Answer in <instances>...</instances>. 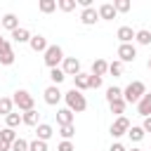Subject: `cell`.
Segmentation results:
<instances>
[{
  "mask_svg": "<svg viewBox=\"0 0 151 151\" xmlns=\"http://www.w3.org/2000/svg\"><path fill=\"white\" fill-rule=\"evenodd\" d=\"M0 151H12V144H7V142L0 139Z\"/></svg>",
  "mask_w": 151,
  "mask_h": 151,
  "instance_id": "60d3db41",
  "label": "cell"
},
{
  "mask_svg": "<svg viewBox=\"0 0 151 151\" xmlns=\"http://www.w3.org/2000/svg\"><path fill=\"white\" fill-rule=\"evenodd\" d=\"M146 66H149V71H151V57H149V61H146Z\"/></svg>",
  "mask_w": 151,
  "mask_h": 151,
  "instance_id": "7bdbcfd3",
  "label": "cell"
},
{
  "mask_svg": "<svg viewBox=\"0 0 151 151\" xmlns=\"http://www.w3.org/2000/svg\"><path fill=\"white\" fill-rule=\"evenodd\" d=\"M31 38H33V35H31V31H28V28H24V26H19L17 31H12V40H14V42H19V45H21V42H31Z\"/></svg>",
  "mask_w": 151,
  "mask_h": 151,
  "instance_id": "2e32d148",
  "label": "cell"
},
{
  "mask_svg": "<svg viewBox=\"0 0 151 151\" xmlns=\"http://www.w3.org/2000/svg\"><path fill=\"white\" fill-rule=\"evenodd\" d=\"M57 5H59L57 0H40V2H38V7H40V12H42V14L54 12V9H57Z\"/></svg>",
  "mask_w": 151,
  "mask_h": 151,
  "instance_id": "83f0119b",
  "label": "cell"
},
{
  "mask_svg": "<svg viewBox=\"0 0 151 151\" xmlns=\"http://www.w3.org/2000/svg\"><path fill=\"white\" fill-rule=\"evenodd\" d=\"M118 99H123V90H120V87H116V85H111V87L106 90V101H109V104H113V101H118Z\"/></svg>",
  "mask_w": 151,
  "mask_h": 151,
  "instance_id": "cb8c5ba5",
  "label": "cell"
},
{
  "mask_svg": "<svg viewBox=\"0 0 151 151\" xmlns=\"http://www.w3.org/2000/svg\"><path fill=\"white\" fill-rule=\"evenodd\" d=\"M134 33H137V31H132L130 26H120V28L116 31V38L120 40V45H127V42L134 40Z\"/></svg>",
  "mask_w": 151,
  "mask_h": 151,
  "instance_id": "7c38bea8",
  "label": "cell"
},
{
  "mask_svg": "<svg viewBox=\"0 0 151 151\" xmlns=\"http://www.w3.org/2000/svg\"><path fill=\"white\" fill-rule=\"evenodd\" d=\"M134 40H137V45H151V31L139 28V31L134 33Z\"/></svg>",
  "mask_w": 151,
  "mask_h": 151,
  "instance_id": "d4e9b609",
  "label": "cell"
},
{
  "mask_svg": "<svg viewBox=\"0 0 151 151\" xmlns=\"http://www.w3.org/2000/svg\"><path fill=\"white\" fill-rule=\"evenodd\" d=\"M109 106H111V113H116V116H123L127 104H125V99H118V101H113V104H109Z\"/></svg>",
  "mask_w": 151,
  "mask_h": 151,
  "instance_id": "4dcf8cb0",
  "label": "cell"
},
{
  "mask_svg": "<svg viewBox=\"0 0 151 151\" xmlns=\"http://www.w3.org/2000/svg\"><path fill=\"white\" fill-rule=\"evenodd\" d=\"M97 12H99V19H104V21H113L116 14H118L116 7H113V2H104V5H99Z\"/></svg>",
  "mask_w": 151,
  "mask_h": 151,
  "instance_id": "9c48e42d",
  "label": "cell"
},
{
  "mask_svg": "<svg viewBox=\"0 0 151 151\" xmlns=\"http://www.w3.org/2000/svg\"><path fill=\"white\" fill-rule=\"evenodd\" d=\"M80 21H83L85 26H94V24L99 21V12H97L94 7H87V9L80 12Z\"/></svg>",
  "mask_w": 151,
  "mask_h": 151,
  "instance_id": "8fae6325",
  "label": "cell"
},
{
  "mask_svg": "<svg viewBox=\"0 0 151 151\" xmlns=\"http://www.w3.org/2000/svg\"><path fill=\"white\" fill-rule=\"evenodd\" d=\"M0 28H2V19H0Z\"/></svg>",
  "mask_w": 151,
  "mask_h": 151,
  "instance_id": "f6af8a7d",
  "label": "cell"
},
{
  "mask_svg": "<svg viewBox=\"0 0 151 151\" xmlns=\"http://www.w3.org/2000/svg\"><path fill=\"white\" fill-rule=\"evenodd\" d=\"M12 151H28V142L19 137V139H17L14 144H12Z\"/></svg>",
  "mask_w": 151,
  "mask_h": 151,
  "instance_id": "d590c367",
  "label": "cell"
},
{
  "mask_svg": "<svg viewBox=\"0 0 151 151\" xmlns=\"http://www.w3.org/2000/svg\"><path fill=\"white\" fill-rule=\"evenodd\" d=\"M52 134H54V127L47 125V123H40V125L35 127V139H40V142H47Z\"/></svg>",
  "mask_w": 151,
  "mask_h": 151,
  "instance_id": "9a60e30c",
  "label": "cell"
},
{
  "mask_svg": "<svg viewBox=\"0 0 151 151\" xmlns=\"http://www.w3.org/2000/svg\"><path fill=\"white\" fill-rule=\"evenodd\" d=\"M109 151H127V149H125L120 142H116V144H111V149H109Z\"/></svg>",
  "mask_w": 151,
  "mask_h": 151,
  "instance_id": "ab89813d",
  "label": "cell"
},
{
  "mask_svg": "<svg viewBox=\"0 0 151 151\" xmlns=\"http://www.w3.org/2000/svg\"><path fill=\"white\" fill-rule=\"evenodd\" d=\"M64 101H66V109H71L73 113H83L87 109V99L83 92H78L76 87H71L68 92H64Z\"/></svg>",
  "mask_w": 151,
  "mask_h": 151,
  "instance_id": "6da1fadb",
  "label": "cell"
},
{
  "mask_svg": "<svg viewBox=\"0 0 151 151\" xmlns=\"http://www.w3.org/2000/svg\"><path fill=\"white\" fill-rule=\"evenodd\" d=\"M59 134H61L64 139L71 142V137L76 134V127H73V125H59Z\"/></svg>",
  "mask_w": 151,
  "mask_h": 151,
  "instance_id": "1f68e13d",
  "label": "cell"
},
{
  "mask_svg": "<svg viewBox=\"0 0 151 151\" xmlns=\"http://www.w3.org/2000/svg\"><path fill=\"white\" fill-rule=\"evenodd\" d=\"M73 87L78 90V92H85V90H90V73H78V76H73Z\"/></svg>",
  "mask_w": 151,
  "mask_h": 151,
  "instance_id": "4fadbf2b",
  "label": "cell"
},
{
  "mask_svg": "<svg viewBox=\"0 0 151 151\" xmlns=\"http://www.w3.org/2000/svg\"><path fill=\"white\" fill-rule=\"evenodd\" d=\"M118 61H123V64H130V61H134L137 59V47L132 45V42H127V45H118Z\"/></svg>",
  "mask_w": 151,
  "mask_h": 151,
  "instance_id": "8992f818",
  "label": "cell"
},
{
  "mask_svg": "<svg viewBox=\"0 0 151 151\" xmlns=\"http://www.w3.org/2000/svg\"><path fill=\"white\" fill-rule=\"evenodd\" d=\"M113 7H116V12H130L132 2H130V0H116V2H113Z\"/></svg>",
  "mask_w": 151,
  "mask_h": 151,
  "instance_id": "e575fe53",
  "label": "cell"
},
{
  "mask_svg": "<svg viewBox=\"0 0 151 151\" xmlns=\"http://www.w3.org/2000/svg\"><path fill=\"white\" fill-rule=\"evenodd\" d=\"M137 113L144 116V118L151 116V92H146V94L139 99V104H137Z\"/></svg>",
  "mask_w": 151,
  "mask_h": 151,
  "instance_id": "5bb4252c",
  "label": "cell"
},
{
  "mask_svg": "<svg viewBox=\"0 0 151 151\" xmlns=\"http://www.w3.org/2000/svg\"><path fill=\"white\" fill-rule=\"evenodd\" d=\"M28 151H47V142L33 139V142H28Z\"/></svg>",
  "mask_w": 151,
  "mask_h": 151,
  "instance_id": "836d02e7",
  "label": "cell"
},
{
  "mask_svg": "<svg viewBox=\"0 0 151 151\" xmlns=\"http://www.w3.org/2000/svg\"><path fill=\"white\" fill-rule=\"evenodd\" d=\"M0 139H2V142H7V144H14L19 137H17V132H14L12 127H2V130H0Z\"/></svg>",
  "mask_w": 151,
  "mask_h": 151,
  "instance_id": "4316f807",
  "label": "cell"
},
{
  "mask_svg": "<svg viewBox=\"0 0 151 151\" xmlns=\"http://www.w3.org/2000/svg\"><path fill=\"white\" fill-rule=\"evenodd\" d=\"M127 137H130L132 142H142V139H144V127H142V125H132V127L127 130Z\"/></svg>",
  "mask_w": 151,
  "mask_h": 151,
  "instance_id": "484cf974",
  "label": "cell"
},
{
  "mask_svg": "<svg viewBox=\"0 0 151 151\" xmlns=\"http://www.w3.org/2000/svg\"><path fill=\"white\" fill-rule=\"evenodd\" d=\"M38 111L35 109H31V111H26V113H21V120H24V125H31V127H38Z\"/></svg>",
  "mask_w": 151,
  "mask_h": 151,
  "instance_id": "44dd1931",
  "label": "cell"
},
{
  "mask_svg": "<svg viewBox=\"0 0 151 151\" xmlns=\"http://www.w3.org/2000/svg\"><path fill=\"white\" fill-rule=\"evenodd\" d=\"M14 57H17V54H14V50H12V42L7 40V42L0 47V64H2V66H12V64H14Z\"/></svg>",
  "mask_w": 151,
  "mask_h": 151,
  "instance_id": "ba28073f",
  "label": "cell"
},
{
  "mask_svg": "<svg viewBox=\"0 0 151 151\" xmlns=\"http://www.w3.org/2000/svg\"><path fill=\"white\" fill-rule=\"evenodd\" d=\"M42 99H45V104H47V106H57V104L64 99V92H61L57 85H50V87H45Z\"/></svg>",
  "mask_w": 151,
  "mask_h": 151,
  "instance_id": "52a82bcc",
  "label": "cell"
},
{
  "mask_svg": "<svg viewBox=\"0 0 151 151\" xmlns=\"http://www.w3.org/2000/svg\"><path fill=\"white\" fill-rule=\"evenodd\" d=\"M132 125H130V120L125 118V116H118L113 123H111V127H109V132H111V137H123V134H127V130H130Z\"/></svg>",
  "mask_w": 151,
  "mask_h": 151,
  "instance_id": "5b68a950",
  "label": "cell"
},
{
  "mask_svg": "<svg viewBox=\"0 0 151 151\" xmlns=\"http://www.w3.org/2000/svg\"><path fill=\"white\" fill-rule=\"evenodd\" d=\"M12 101H14V106H17L19 111H24V113L31 111L33 104H35V101H33V94H31L28 90H17L14 97H12Z\"/></svg>",
  "mask_w": 151,
  "mask_h": 151,
  "instance_id": "277c9868",
  "label": "cell"
},
{
  "mask_svg": "<svg viewBox=\"0 0 151 151\" xmlns=\"http://www.w3.org/2000/svg\"><path fill=\"white\" fill-rule=\"evenodd\" d=\"M101 83H104V80H101L99 76H92V73H90V90H97V87H101Z\"/></svg>",
  "mask_w": 151,
  "mask_h": 151,
  "instance_id": "8d00e7d4",
  "label": "cell"
},
{
  "mask_svg": "<svg viewBox=\"0 0 151 151\" xmlns=\"http://www.w3.org/2000/svg\"><path fill=\"white\" fill-rule=\"evenodd\" d=\"M142 127H144V132H151V116H149V118H144Z\"/></svg>",
  "mask_w": 151,
  "mask_h": 151,
  "instance_id": "f35d334b",
  "label": "cell"
},
{
  "mask_svg": "<svg viewBox=\"0 0 151 151\" xmlns=\"http://www.w3.org/2000/svg\"><path fill=\"white\" fill-rule=\"evenodd\" d=\"M5 42H7V38H2V35H0V47H2Z\"/></svg>",
  "mask_w": 151,
  "mask_h": 151,
  "instance_id": "b9f144b4",
  "label": "cell"
},
{
  "mask_svg": "<svg viewBox=\"0 0 151 151\" xmlns=\"http://www.w3.org/2000/svg\"><path fill=\"white\" fill-rule=\"evenodd\" d=\"M28 45H31V50H33V52H42V54H45V50L50 47V45H47V38H45V35H33Z\"/></svg>",
  "mask_w": 151,
  "mask_h": 151,
  "instance_id": "e0dca14e",
  "label": "cell"
},
{
  "mask_svg": "<svg viewBox=\"0 0 151 151\" xmlns=\"http://www.w3.org/2000/svg\"><path fill=\"white\" fill-rule=\"evenodd\" d=\"M76 2H78V0H59L57 7H59L61 12H73V9H76Z\"/></svg>",
  "mask_w": 151,
  "mask_h": 151,
  "instance_id": "d6a6232c",
  "label": "cell"
},
{
  "mask_svg": "<svg viewBox=\"0 0 151 151\" xmlns=\"http://www.w3.org/2000/svg\"><path fill=\"white\" fill-rule=\"evenodd\" d=\"M109 73H111L113 78L123 76V61H118V59H116V61H111V64H109Z\"/></svg>",
  "mask_w": 151,
  "mask_h": 151,
  "instance_id": "f546056e",
  "label": "cell"
},
{
  "mask_svg": "<svg viewBox=\"0 0 151 151\" xmlns=\"http://www.w3.org/2000/svg\"><path fill=\"white\" fill-rule=\"evenodd\" d=\"M64 59L66 57H64V50L59 45H50L42 54V61H45L47 68H59V64H64Z\"/></svg>",
  "mask_w": 151,
  "mask_h": 151,
  "instance_id": "3957f363",
  "label": "cell"
},
{
  "mask_svg": "<svg viewBox=\"0 0 151 151\" xmlns=\"http://www.w3.org/2000/svg\"><path fill=\"white\" fill-rule=\"evenodd\" d=\"M14 111V101H12V97H0V116H9Z\"/></svg>",
  "mask_w": 151,
  "mask_h": 151,
  "instance_id": "7402d4cb",
  "label": "cell"
},
{
  "mask_svg": "<svg viewBox=\"0 0 151 151\" xmlns=\"http://www.w3.org/2000/svg\"><path fill=\"white\" fill-rule=\"evenodd\" d=\"M106 73H109V61H104V59H94V61H92V76L104 78Z\"/></svg>",
  "mask_w": 151,
  "mask_h": 151,
  "instance_id": "ac0fdd59",
  "label": "cell"
},
{
  "mask_svg": "<svg viewBox=\"0 0 151 151\" xmlns=\"http://www.w3.org/2000/svg\"><path fill=\"white\" fill-rule=\"evenodd\" d=\"M130 151H142V149H137V146H134V149H130Z\"/></svg>",
  "mask_w": 151,
  "mask_h": 151,
  "instance_id": "ee69618b",
  "label": "cell"
},
{
  "mask_svg": "<svg viewBox=\"0 0 151 151\" xmlns=\"http://www.w3.org/2000/svg\"><path fill=\"white\" fill-rule=\"evenodd\" d=\"M146 94V85L142 80H132L125 90H123V99L125 104H139V99Z\"/></svg>",
  "mask_w": 151,
  "mask_h": 151,
  "instance_id": "7a4b0ae2",
  "label": "cell"
},
{
  "mask_svg": "<svg viewBox=\"0 0 151 151\" xmlns=\"http://www.w3.org/2000/svg\"><path fill=\"white\" fill-rule=\"evenodd\" d=\"M57 151H76V146H73V142H68V139H64L59 146H57Z\"/></svg>",
  "mask_w": 151,
  "mask_h": 151,
  "instance_id": "74e56055",
  "label": "cell"
},
{
  "mask_svg": "<svg viewBox=\"0 0 151 151\" xmlns=\"http://www.w3.org/2000/svg\"><path fill=\"white\" fill-rule=\"evenodd\" d=\"M2 28H7L9 33L17 31V28H19V19H17V14H12V12L5 14V17H2Z\"/></svg>",
  "mask_w": 151,
  "mask_h": 151,
  "instance_id": "ffe728a7",
  "label": "cell"
},
{
  "mask_svg": "<svg viewBox=\"0 0 151 151\" xmlns=\"http://www.w3.org/2000/svg\"><path fill=\"white\" fill-rule=\"evenodd\" d=\"M61 68H64L66 76H78V73H80V61H78L76 57H66L64 64H61Z\"/></svg>",
  "mask_w": 151,
  "mask_h": 151,
  "instance_id": "30bf717a",
  "label": "cell"
},
{
  "mask_svg": "<svg viewBox=\"0 0 151 151\" xmlns=\"http://www.w3.org/2000/svg\"><path fill=\"white\" fill-rule=\"evenodd\" d=\"M73 116H76V113H73L71 109H59V111H57V123H59V125H73Z\"/></svg>",
  "mask_w": 151,
  "mask_h": 151,
  "instance_id": "d6986e66",
  "label": "cell"
},
{
  "mask_svg": "<svg viewBox=\"0 0 151 151\" xmlns=\"http://www.w3.org/2000/svg\"><path fill=\"white\" fill-rule=\"evenodd\" d=\"M5 123H7V127H12V130H14V127H19V125H21L24 120H21V113L12 111V113H9L7 118H5Z\"/></svg>",
  "mask_w": 151,
  "mask_h": 151,
  "instance_id": "f1b7e54d",
  "label": "cell"
},
{
  "mask_svg": "<svg viewBox=\"0 0 151 151\" xmlns=\"http://www.w3.org/2000/svg\"><path fill=\"white\" fill-rule=\"evenodd\" d=\"M50 80H52V85H61L64 80H66V73H64V68H50Z\"/></svg>",
  "mask_w": 151,
  "mask_h": 151,
  "instance_id": "603a6c76",
  "label": "cell"
}]
</instances>
